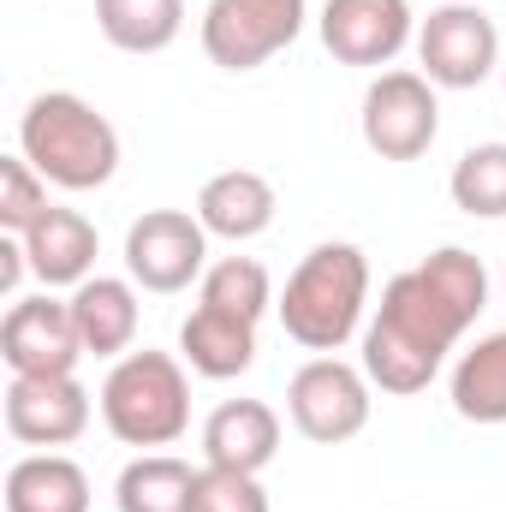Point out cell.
<instances>
[{
    "instance_id": "obj_1",
    "label": "cell",
    "mask_w": 506,
    "mask_h": 512,
    "mask_svg": "<svg viewBox=\"0 0 506 512\" xmlns=\"http://www.w3.org/2000/svg\"><path fill=\"white\" fill-rule=\"evenodd\" d=\"M483 310H489L483 256H471L465 245L429 251L417 268H405L381 286L376 322L364 334V376L393 399L423 393Z\"/></svg>"
},
{
    "instance_id": "obj_2",
    "label": "cell",
    "mask_w": 506,
    "mask_h": 512,
    "mask_svg": "<svg viewBox=\"0 0 506 512\" xmlns=\"http://www.w3.org/2000/svg\"><path fill=\"white\" fill-rule=\"evenodd\" d=\"M18 155L60 191H96L120 173V131L72 90H48L18 120Z\"/></svg>"
},
{
    "instance_id": "obj_3",
    "label": "cell",
    "mask_w": 506,
    "mask_h": 512,
    "mask_svg": "<svg viewBox=\"0 0 506 512\" xmlns=\"http://www.w3.org/2000/svg\"><path fill=\"white\" fill-rule=\"evenodd\" d=\"M370 304V256L358 245H316L280 292V328L304 352H340Z\"/></svg>"
},
{
    "instance_id": "obj_4",
    "label": "cell",
    "mask_w": 506,
    "mask_h": 512,
    "mask_svg": "<svg viewBox=\"0 0 506 512\" xmlns=\"http://www.w3.org/2000/svg\"><path fill=\"white\" fill-rule=\"evenodd\" d=\"M102 423L120 447H173L191 429V382L173 352H126L102 382Z\"/></svg>"
},
{
    "instance_id": "obj_5",
    "label": "cell",
    "mask_w": 506,
    "mask_h": 512,
    "mask_svg": "<svg viewBox=\"0 0 506 512\" xmlns=\"http://www.w3.org/2000/svg\"><path fill=\"white\" fill-rule=\"evenodd\" d=\"M370 376L358 370V364H346V358H334V352H322V358H310L292 387H286V411H292V429L304 435V441H316V447H340V441H352V435H364V423H370Z\"/></svg>"
},
{
    "instance_id": "obj_6",
    "label": "cell",
    "mask_w": 506,
    "mask_h": 512,
    "mask_svg": "<svg viewBox=\"0 0 506 512\" xmlns=\"http://www.w3.org/2000/svg\"><path fill=\"white\" fill-rule=\"evenodd\" d=\"M417 60L435 90H477L501 66V30L483 6H435L417 24Z\"/></svg>"
},
{
    "instance_id": "obj_7",
    "label": "cell",
    "mask_w": 506,
    "mask_h": 512,
    "mask_svg": "<svg viewBox=\"0 0 506 512\" xmlns=\"http://www.w3.org/2000/svg\"><path fill=\"white\" fill-rule=\"evenodd\" d=\"M304 30V0H209L203 12V54L221 72H256Z\"/></svg>"
},
{
    "instance_id": "obj_8",
    "label": "cell",
    "mask_w": 506,
    "mask_h": 512,
    "mask_svg": "<svg viewBox=\"0 0 506 512\" xmlns=\"http://www.w3.org/2000/svg\"><path fill=\"white\" fill-rule=\"evenodd\" d=\"M126 274L143 292H185L209 274V227L185 209H149L126 233Z\"/></svg>"
},
{
    "instance_id": "obj_9",
    "label": "cell",
    "mask_w": 506,
    "mask_h": 512,
    "mask_svg": "<svg viewBox=\"0 0 506 512\" xmlns=\"http://www.w3.org/2000/svg\"><path fill=\"white\" fill-rule=\"evenodd\" d=\"M364 143L381 161H417L429 155L435 131H441V102L435 84L423 72H381L364 90Z\"/></svg>"
},
{
    "instance_id": "obj_10",
    "label": "cell",
    "mask_w": 506,
    "mask_h": 512,
    "mask_svg": "<svg viewBox=\"0 0 506 512\" xmlns=\"http://www.w3.org/2000/svg\"><path fill=\"white\" fill-rule=\"evenodd\" d=\"M0 358L12 376H72L84 358L72 304L60 298H12L6 322H0Z\"/></svg>"
},
{
    "instance_id": "obj_11",
    "label": "cell",
    "mask_w": 506,
    "mask_h": 512,
    "mask_svg": "<svg viewBox=\"0 0 506 512\" xmlns=\"http://www.w3.org/2000/svg\"><path fill=\"white\" fill-rule=\"evenodd\" d=\"M90 429V393L78 376H12L6 435L24 447H72Z\"/></svg>"
},
{
    "instance_id": "obj_12",
    "label": "cell",
    "mask_w": 506,
    "mask_h": 512,
    "mask_svg": "<svg viewBox=\"0 0 506 512\" xmlns=\"http://www.w3.org/2000/svg\"><path fill=\"white\" fill-rule=\"evenodd\" d=\"M417 36L411 0H328L322 6V48L340 66H387Z\"/></svg>"
},
{
    "instance_id": "obj_13",
    "label": "cell",
    "mask_w": 506,
    "mask_h": 512,
    "mask_svg": "<svg viewBox=\"0 0 506 512\" xmlns=\"http://www.w3.org/2000/svg\"><path fill=\"white\" fill-rule=\"evenodd\" d=\"M280 453V417L274 405L262 399H227L209 411L203 423V465H221V471H268Z\"/></svg>"
},
{
    "instance_id": "obj_14",
    "label": "cell",
    "mask_w": 506,
    "mask_h": 512,
    "mask_svg": "<svg viewBox=\"0 0 506 512\" xmlns=\"http://www.w3.org/2000/svg\"><path fill=\"white\" fill-rule=\"evenodd\" d=\"M72 322L84 340V358H126L137 340V280L120 274H90L84 286H72Z\"/></svg>"
},
{
    "instance_id": "obj_15",
    "label": "cell",
    "mask_w": 506,
    "mask_h": 512,
    "mask_svg": "<svg viewBox=\"0 0 506 512\" xmlns=\"http://www.w3.org/2000/svg\"><path fill=\"white\" fill-rule=\"evenodd\" d=\"M179 358L203 382H233L256 364V322L233 316V310H215V304H197L179 328Z\"/></svg>"
},
{
    "instance_id": "obj_16",
    "label": "cell",
    "mask_w": 506,
    "mask_h": 512,
    "mask_svg": "<svg viewBox=\"0 0 506 512\" xmlns=\"http://www.w3.org/2000/svg\"><path fill=\"white\" fill-rule=\"evenodd\" d=\"M274 209H280L274 185L251 167H227L197 191V221L209 227V239H233V245L262 239L274 227Z\"/></svg>"
},
{
    "instance_id": "obj_17",
    "label": "cell",
    "mask_w": 506,
    "mask_h": 512,
    "mask_svg": "<svg viewBox=\"0 0 506 512\" xmlns=\"http://www.w3.org/2000/svg\"><path fill=\"white\" fill-rule=\"evenodd\" d=\"M96 227L78 215V209H48L30 233H24V256H30V274L42 286H84L90 268H96Z\"/></svg>"
},
{
    "instance_id": "obj_18",
    "label": "cell",
    "mask_w": 506,
    "mask_h": 512,
    "mask_svg": "<svg viewBox=\"0 0 506 512\" xmlns=\"http://www.w3.org/2000/svg\"><path fill=\"white\" fill-rule=\"evenodd\" d=\"M6 512H90V477L66 453H30L6 471Z\"/></svg>"
},
{
    "instance_id": "obj_19",
    "label": "cell",
    "mask_w": 506,
    "mask_h": 512,
    "mask_svg": "<svg viewBox=\"0 0 506 512\" xmlns=\"http://www.w3.org/2000/svg\"><path fill=\"white\" fill-rule=\"evenodd\" d=\"M96 30L120 54H161L185 30V0H96Z\"/></svg>"
},
{
    "instance_id": "obj_20",
    "label": "cell",
    "mask_w": 506,
    "mask_h": 512,
    "mask_svg": "<svg viewBox=\"0 0 506 512\" xmlns=\"http://www.w3.org/2000/svg\"><path fill=\"white\" fill-rule=\"evenodd\" d=\"M453 411L465 423H506V328L453 364Z\"/></svg>"
},
{
    "instance_id": "obj_21",
    "label": "cell",
    "mask_w": 506,
    "mask_h": 512,
    "mask_svg": "<svg viewBox=\"0 0 506 512\" xmlns=\"http://www.w3.org/2000/svg\"><path fill=\"white\" fill-rule=\"evenodd\" d=\"M191 489H197V471L185 459L143 453L120 471L114 501H120V512H191Z\"/></svg>"
},
{
    "instance_id": "obj_22",
    "label": "cell",
    "mask_w": 506,
    "mask_h": 512,
    "mask_svg": "<svg viewBox=\"0 0 506 512\" xmlns=\"http://www.w3.org/2000/svg\"><path fill=\"white\" fill-rule=\"evenodd\" d=\"M453 203L465 215H483V221H501L506 215V143H477L453 161V179H447Z\"/></svg>"
},
{
    "instance_id": "obj_23",
    "label": "cell",
    "mask_w": 506,
    "mask_h": 512,
    "mask_svg": "<svg viewBox=\"0 0 506 512\" xmlns=\"http://www.w3.org/2000/svg\"><path fill=\"white\" fill-rule=\"evenodd\" d=\"M197 304H215V310H233L245 322H262L268 304H274V286H268V268L256 256H221L209 274H203V298Z\"/></svg>"
},
{
    "instance_id": "obj_24",
    "label": "cell",
    "mask_w": 506,
    "mask_h": 512,
    "mask_svg": "<svg viewBox=\"0 0 506 512\" xmlns=\"http://www.w3.org/2000/svg\"><path fill=\"white\" fill-rule=\"evenodd\" d=\"M48 209H54V203H48V179H42L24 155H6V161H0V227H6L12 239H24Z\"/></svg>"
},
{
    "instance_id": "obj_25",
    "label": "cell",
    "mask_w": 506,
    "mask_h": 512,
    "mask_svg": "<svg viewBox=\"0 0 506 512\" xmlns=\"http://www.w3.org/2000/svg\"><path fill=\"white\" fill-rule=\"evenodd\" d=\"M191 512H268V495L251 471H221V465H203L197 471V489H191Z\"/></svg>"
},
{
    "instance_id": "obj_26",
    "label": "cell",
    "mask_w": 506,
    "mask_h": 512,
    "mask_svg": "<svg viewBox=\"0 0 506 512\" xmlns=\"http://www.w3.org/2000/svg\"><path fill=\"white\" fill-rule=\"evenodd\" d=\"M24 268H30V256H24V239H12V233H6V239H0V292H6V298L18 292Z\"/></svg>"
},
{
    "instance_id": "obj_27",
    "label": "cell",
    "mask_w": 506,
    "mask_h": 512,
    "mask_svg": "<svg viewBox=\"0 0 506 512\" xmlns=\"http://www.w3.org/2000/svg\"><path fill=\"white\" fill-rule=\"evenodd\" d=\"M501 90H506V66H501Z\"/></svg>"
}]
</instances>
